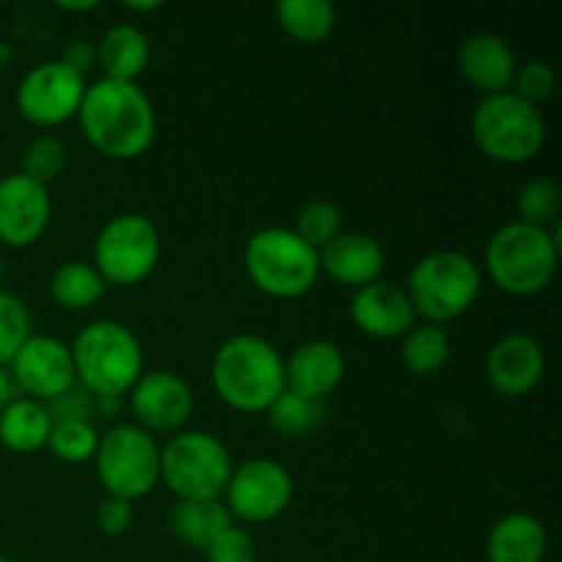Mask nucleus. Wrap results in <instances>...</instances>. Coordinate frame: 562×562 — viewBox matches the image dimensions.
<instances>
[{"instance_id":"nucleus-43","label":"nucleus","mask_w":562,"mask_h":562,"mask_svg":"<svg viewBox=\"0 0 562 562\" xmlns=\"http://www.w3.org/2000/svg\"><path fill=\"white\" fill-rule=\"evenodd\" d=\"M0 562H11L9 558H3V554H0Z\"/></svg>"},{"instance_id":"nucleus-20","label":"nucleus","mask_w":562,"mask_h":562,"mask_svg":"<svg viewBox=\"0 0 562 562\" xmlns=\"http://www.w3.org/2000/svg\"><path fill=\"white\" fill-rule=\"evenodd\" d=\"M519 69L514 47L503 36L494 33H475L464 38L459 49V71L475 91L483 97L505 93L514 86V75Z\"/></svg>"},{"instance_id":"nucleus-6","label":"nucleus","mask_w":562,"mask_h":562,"mask_svg":"<svg viewBox=\"0 0 562 562\" xmlns=\"http://www.w3.org/2000/svg\"><path fill=\"white\" fill-rule=\"evenodd\" d=\"M404 291L415 316L445 327L475 307L483 291V272L467 252L437 250L412 267Z\"/></svg>"},{"instance_id":"nucleus-9","label":"nucleus","mask_w":562,"mask_h":562,"mask_svg":"<svg viewBox=\"0 0 562 562\" xmlns=\"http://www.w3.org/2000/svg\"><path fill=\"white\" fill-rule=\"evenodd\" d=\"M93 467L110 497L135 503L159 486V445L146 428L119 423L99 437Z\"/></svg>"},{"instance_id":"nucleus-2","label":"nucleus","mask_w":562,"mask_h":562,"mask_svg":"<svg viewBox=\"0 0 562 562\" xmlns=\"http://www.w3.org/2000/svg\"><path fill=\"white\" fill-rule=\"evenodd\" d=\"M212 387L225 406L241 415L267 412L285 390L283 355L261 335H234L214 351Z\"/></svg>"},{"instance_id":"nucleus-29","label":"nucleus","mask_w":562,"mask_h":562,"mask_svg":"<svg viewBox=\"0 0 562 562\" xmlns=\"http://www.w3.org/2000/svg\"><path fill=\"white\" fill-rule=\"evenodd\" d=\"M562 209V192L558 181L549 176H538V179L527 181L516 195V212H519V223L536 225V228H552L558 225Z\"/></svg>"},{"instance_id":"nucleus-16","label":"nucleus","mask_w":562,"mask_h":562,"mask_svg":"<svg viewBox=\"0 0 562 562\" xmlns=\"http://www.w3.org/2000/svg\"><path fill=\"white\" fill-rule=\"evenodd\" d=\"M547 351L527 333L505 335L486 355V382L503 398H521L541 384Z\"/></svg>"},{"instance_id":"nucleus-42","label":"nucleus","mask_w":562,"mask_h":562,"mask_svg":"<svg viewBox=\"0 0 562 562\" xmlns=\"http://www.w3.org/2000/svg\"><path fill=\"white\" fill-rule=\"evenodd\" d=\"M3 272H5V267H3V258H0V283H3Z\"/></svg>"},{"instance_id":"nucleus-19","label":"nucleus","mask_w":562,"mask_h":562,"mask_svg":"<svg viewBox=\"0 0 562 562\" xmlns=\"http://www.w3.org/2000/svg\"><path fill=\"white\" fill-rule=\"evenodd\" d=\"M318 261L329 280L357 291L382 280L387 256H384L382 241L373 236L360 234V231H344L318 252Z\"/></svg>"},{"instance_id":"nucleus-3","label":"nucleus","mask_w":562,"mask_h":562,"mask_svg":"<svg viewBox=\"0 0 562 562\" xmlns=\"http://www.w3.org/2000/svg\"><path fill=\"white\" fill-rule=\"evenodd\" d=\"M69 349L77 384L93 398H124L146 371L137 335L113 318L86 324Z\"/></svg>"},{"instance_id":"nucleus-32","label":"nucleus","mask_w":562,"mask_h":562,"mask_svg":"<svg viewBox=\"0 0 562 562\" xmlns=\"http://www.w3.org/2000/svg\"><path fill=\"white\" fill-rule=\"evenodd\" d=\"M66 162H69V151H66V143L58 135H36L22 151L20 173L47 187L49 181L64 173Z\"/></svg>"},{"instance_id":"nucleus-21","label":"nucleus","mask_w":562,"mask_h":562,"mask_svg":"<svg viewBox=\"0 0 562 562\" xmlns=\"http://www.w3.org/2000/svg\"><path fill=\"white\" fill-rule=\"evenodd\" d=\"M547 552V527L532 514L503 516L486 536V562H543Z\"/></svg>"},{"instance_id":"nucleus-17","label":"nucleus","mask_w":562,"mask_h":562,"mask_svg":"<svg viewBox=\"0 0 562 562\" xmlns=\"http://www.w3.org/2000/svg\"><path fill=\"white\" fill-rule=\"evenodd\" d=\"M349 313L355 327L373 340H401L415 327L417 318L404 285L387 283V280L357 289Z\"/></svg>"},{"instance_id":"nucleus-36","label":"nucleus","mask_w":562,"mask_h":562,"mask_svg":"<svg viewBox=\"0 0 562 562\" xmlns=\"http://www.w3.org/2000/svg\"><path fill=\"white\" fill-rule=\"evenodd\" d=\"M47 406L49 417L53 420H88L91 423V415L97 412V398L88 393L80 384H71L66 393H60L58 398H53Z\"/></svg>"},{"instance_id":"nucleus-39","label":"nucleus","mask_w":562,"mask_h":562,"mask_svg":"<svg viewBox=\"0 0 562 562\" xmlns=\"http://www.w3.org/2000/svg\"><path fill=\"white\" fill-rule=\"evenodd\" d=\"M11 398H14V382H11L9 368L0 366V412L11 404Z\"/></svg>"},{"instance_id":"nucleus-14","label":"nucleus","mask_w":562,"mask_h":562,"mask_svg":"<svg viewBox=\"0 0 562 562\" xmlns=\"http://www.w3.org/2000/svg\"><path fill=\"white\" fill-rule=\"evenodd\" d=\"M130 409L135 426L148 434H179L195 409L190 382L173 371H143L130 390Z\"/></svg>"},{"instance_id":"nucleus-11","label":"nucleus","mask_w":562,"mask_h":562,"mask_svg":"<svg viewBox=\"0 0 562 562\" xmlns=\"http://www.w3.org/2000/svg\"><path fill=\"white\" fill-rule=\"evenodd\" d=\"M294 499L291 472L274 459H247L234 467L228 486L223 492V505L231 519L245 525H267L283 516Z\"/></svg>"},{"instance_id":"nucleus-5","label":"nucleus","mask_w":562,"mask_h":562,"mask_svg":"<svg viewBox=\"0 0 562 562\" xmlns=\"http://www.w3.org/2000/svg\"><path fill=\"white\" fill-rule=\"evenodd\" d=\"M241 263L250 283L261 294L280 302L302 300L316 289L322 278L318 250H313L291 228H278V225L247 236Z\"/></svg>"},{"instance_id":"nucleus-23","label":"nucleus","mask_w":562,"mask_h":562,"mask_svg":"<svg viewBox=\"0 0 562 562\" xmlns=\"http://www.w3.org/2000/svg\"><path fill=\"white\" fill-rule=\"evenodd\" d=\"M234 525L223 499H176L168 510V527L184 547L206 552L209 543Z\"/></svg>"},{"instance_id":"nucleus-7","label":"nucleus","mask_w":562,"mask_h":562,"mask_svg":"<svg viewBox=\"0 0 562 562\" xmlns=\"http://www.w3.org/2000/svg\"><path fill=\"white\" fill-rule=\"evenodd\" d=\"M231 472L228 448L201 428L173 434L159 448V483L176 499H223Z\"/></svg>"},{"instance_id":"nucleus-37","label":"nucleus","mask_w":562,"mask_h":562,"mask_svg":"<svg viewBox=\"0 0 562 562\" xmlns=\"http://www.w3.org/2000/svg\"><path fill=\"white\" fill-rule=\"evenodd\" d=\"M132 519H135V510H132V503L121 497H104L102 503L97 505V514H93V521H97V530L102 536L119 538L124 536L132 527Z\"/></svg>"},{"instance_id":"nucleus-30","label":"nucleus","mask_w":562,"mask_h":562,"mask_svg":"<svg viewBox=\"0 0 562 562\" xmlns=\"http://www.w3.org/2000/svg\"><path fill=\"white\" fill-rule=\"evenodd\" d=\"M102 434L88 420H53L47 448L66 464H86L93 461Z\"/></svg>"},{"instance_id":"nucleus-33","label":"nucleus","mask_w":562,"mask_h":562,"mask_svg":"<svg viewBox=\"0 0 562 562\" xmlns=\"http://www.w3.org/2000/svg\"><path fill=\"white\" fill-rule=\"evenodd\" d=\"M31 313L20 296L0 289V366L9 368L16 351L31 338Z\"/></svg>"},{"instance_id":"nucleus-38","label":"nucleus","mask_w":562,"mask_h":562,"mask_svg":"<svg viewBox=\"0 0 562 562\" xmlns=\"http://www.w3.org/2000/svg\"><path fill=\"white\" fill-rule=\"evenodd\" d=\"M60 64L75 71V75L86 77V71L97 66V42H91V38H71L64 47Z\"/></svg>"},{"instance_id":"nucleus-24","label":"nucleus","mask_w":562,"mask_h":562,"mask_svg":"<svg viewBox=\"0 0 562 562\" xmlns=\"http://www.w3.org/2000/svg\"><path fill=\"white\" fill-rule=\"evenodd\" d=\"M49 431H53V417L42 401L33 398H11V404L0 412V445L11 453H36L47 448Z\"/></svg>"},{"instance_id":"nucleus-12","label":"nucleus","mask_w":562,"mask_h":562,"mask_svg":"<svg viewBox=\"0 0 562 562\" xmlns=\"http://www.w3.org/2000/svg\"><path fill=\"white\" fill-rule=\"evenodd\" d=\"M82 97H86V77L66 69L60 60H44L22 75L14 102L27 124L38 130H55L77 119Z\"/></svg>"},{"instance_id":"nucleus-35","label":"nucleus","mask_w":562,"mask_h":562,"mask_svg":"<svg viewBox=\"0 0 562 562\" xmlns=\"http://www.w3.org/2000/svg\"><path fill=\"white\" fill-rule=\"evenodd\" d=\"M206 562H256V538L245 527L231 525L206 547Z\"/></svg>"},{"instance_id":"nucleus-4","label":"nucleus","mask_w":562,"mask_h":562,"mask_svg":"<svg viewBox=\"0 0 562 562\" xmlns=\"http://www.w3.org/2000/svg\"><path fill=\"white\" fill-rule=\"evenodd\" d=\"M560 261V228H536L514 220L488 239L486 263L488 278L499 291L510 296L541 294L552 283Z\"/></svg>"},{"instance_id":"nucleus-22","label":"nucleus","mask_w":562,"mask_h":562,"mask_svg":"<svg viewBox=\"0 0 562 562\" xmlns=\"http://www.w3.org/2000/svg\"><path fill=\"white\" fill-rule=\"evenodd\" d=\"M151 58V44L143 27L113 25L97 42V64L108 80L137 82Z\"/></svg>"},{"instance_id":"nucleus-10","label":"nucleus","mask_w":562,"mask_h":562,"mask_svg":"<svg viewBox=\"0 0 562 562\" xmlns=\"http://www.w3.org/2000/svg\"><path fill=\"white\" fill-rule=\"evenodd\" d=\"M159 256H162V241L157 225L146 214L124 212L108 220V225L99 231L91 263L108 285L130 289L151 278Z\"/></svg>"},{"instance_id":"nucleus-25","label":"nucleus","mask_w":562,"mask_h":562,"mask_svg":"<svg viewBox=\"0 0 562 562\" xmlns=\"http://www.w3.org/2000/svg\"><path fill=\"white\" fill-rule=\"evenodd\" d=\"M49 300L64 311H88L108 294V283L88 261H66L49 274Z\"/></svg>"},{"instance_id":"nucleus-1","label":"nucleus","mask_w":562,"mask_h":562,"mask_svg":"<svg viewBox=\"0 0 562 562\" xmlns=\"http://www.w3.org/2000/svg\"><path fill=\"white\" fill-rule=\"evenodd\" d=\"M77 121L86 140L110 159L143 157L157 137V113L137 82L102 77L86 86Z\"/></svg>"},{"instance_id":"nucleus-41","label":"nucleus","mask_w":562,"mask_h":562,"mask_svg":"<svg viewBox=\"0 0 562 562\" xmlns=\"http://www.w3.org/2000/svg\"><path fill=\"white\" fill-rule=\"evenodd\" d=\"M99 3H58V9L64 11H93Z\"/></svg>"},{"instance_id":"nucleus-26","label":"nucleus","mask_w":562,"mask_h":562,"mask_svg":"<svg viewBox=\"0 0 562 562\" xmlns=\"http://www.w3.org/2000/svg\"><path fill=\"white\" fill-rule=\"evenodd\" d=\"M274 16L285 36L307 47L327 42L338 22V11L329 0H280Z\"/></svg>"},{"instance_id":"nucleus-27","label":"nucleus","mask_w":562,"mask_h":562,"mask_svg":"<svg viewBox=\"0 0 562 562\" xmlns=\"http://www.w3.org/2000/svg\"><path fill=\"white\" fill-rule=\"evenodd\" d=\"M450 360V335L439 324H415L401 338V366L415 376H434Z\"/></svg>"},{"instance_id":"nucleus-28","label":"nucleus","mask_w":562,"mask_h":562,"mask_svg":"<svg viewBox=\"0 0 562 562\" xmlns=\"http://www.w3.org/2000/svg\"><path fill=\"white\" fill-rule=\"evenodd\" d=\"M263 415H267L272 431H278L280 437L300 439L322 426L324 404L322 401H311L305 395L291 393V390H283Z\"/></svg>"},{"instance_id":"nucleus-13","label":"nucleus","mask_w":562,"mask_h":562,"mask_svg":"<svg viewBox=\"0 0 562 562\" xmlns=\"http://www.w3.org/2000/svg\"><path fill=\"white\" fill-rule=\"evenodd\" d=\"M9 373L25 398L42 404H49L77 382L71 349L53 335H31L9 362Z\"/></svg>"},{"instance_id":"nucleus-31","label":"nucleus","mask_w":562,"mask_h":562,"mask_svg":"<svg viewBox=\"0 0 562 562\" xmlns=\"http://www.w3.org/2000/svg\"><path fill=\"white\" fill-rule=\"evenodd\" d=\"M291 231H294L302 241H307L313 250L322 252L335 236L344 234V214H340V209L335 206L333 201H324V198L307 201L305 206L296 212L294 228Z\"/></svg>"},{"instance_id":"nucleus-18","label":"nucleus","mask_w":562,"mask_h":562,"mask_svg":"<svg viewBox=\"0 0 562 562\" xmlns=\"http://www.w3.org/2000/svg\"><path fill=\"white\" fill-rule=\"evenodd\" d=\"M285 390L311 401H327L344 384L346 355L327 338H313L296 346L283 360Z\"/></svg>"},{"instance_id":"nucleus-8","label":"nucleus","mask_w":562,"mask_h":562,"mask_svg":"<svg viewBox=\"0 0 562 562\" xmlns=\"http://www.w3.org/2000/svg\"><path fill=\"white\" fill-rule=\"evenodd\" d=\"M472 137L494 162L525 165L547 146V121L541 108L521 102L516 93H494L472 113Z\"/></svg>"},{"instance_id":"nucleus-34","label":"nucleus","mask_w":562,"mask_h":562,"mask_svg":"<svg viewBox=\"0 0 562 562\" xmlns=\"http://www.w3.org/2000/svg\"><path fill=\"white\" fill-rule=\"evenodd\" d=\"M554 86H558V71H554L552 64H547V60H527V64H519V69H516L510 93H516L521 102L532 104V108H541L543 102L552 99Z\"/></svg>"},{"instance_id":"nucleus-15","label":"nucleus","mask_w":562,"mask_h":562,"mask_svg":"<svg viewBox=\"0 0 562 562\" xmlns=\"http://www.w3.org/2000/svg\"><path fill=\"white\" fill-rule=\"evenodd\" d=\"M53 217L49 187L27 179L25 173H9L0 179V241L5 247L36 245Z\"/></svg>"},{"instance_id":"nucleus-40","label":"nucleus","mask_w":562,"mask_h":562,"mask_svg":"<svg viewBox=\"0 0 562 562\" xmlns=\"http://www.w3.org/2000/svg\"><path fill=\"white\" fill-rule=\"evenodd\" d=\"M121 5H124L126 11H140V14H148V11H157L162 3H157V0H148V3H121Z\"/></svg>"}]
</instances>
